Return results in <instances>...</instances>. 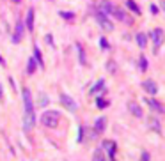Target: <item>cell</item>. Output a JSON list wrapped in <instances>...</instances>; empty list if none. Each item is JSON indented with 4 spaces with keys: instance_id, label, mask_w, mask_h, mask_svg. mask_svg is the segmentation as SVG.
Segmentation results:
<instances>
[{
    "instance_id": "1",
    "label": "cell",
    "mask_w": 165,
    "mask_h": 161,
    "mask_svg": "<svg viewBox=\"0 0 165 161\" xmlns=\"http://www.w3.org/2000/svg\"><path fill=\"white\" fill-rule=\"evenodd\" d=\"M59 120H60V113L55 112V110H48V112L41 115V124L45 127H57Z\"/></svg>"
},
{
    "instance_id": "2",
    "label": "cell",
    "mask_w": 165,
    "mask_h": 161,
    "mask_svg": "<svg viewBox=\"0 0 165 161\" xmlns=\"http://www.w3.org/2000/svg\"><path fill=\"white\" fill-rule=\"evenodd\" d=\"M96 21H98V25L105 30V32H112V30H114V23H112L108 19V16L103 14L101 11H96Z\"/></svg>"
},
{
    "instance_id": "3",
    "label": "cell",
    "mask_w": 165,
    "mask_h": 161,
    "mask_svg": "<svg viewBox=\"0 0 165 161\" xmlns=\"http://www.w3.org/2000/svg\"><path fill=\"white\" fill-rule=\"evenodd\" d=\"M151 39H153V48H154V52H156V50L163 44V39H165L163 28H154L151 32Z\"/></svg>"
},
{
    "instance_id": "4",
    "label": "cell",
    "mask_w": 165,
    "mask_h": 161,
    "mask_svg": "<svg viewBox=\"0 0 165 161\" xmlns=\"http://www.w3.org/2000/svg\"><path fill=\"white\" fill-rule=\"evenodd\" d=\"M60 103H62V106H64L66 110H69V112H76V110H78L76 101H75V99L71 97L69 94H66V92L60 94Z\"/></svg>"
},
{
    "instance_id": "5",
    "label": "cell",
    "mask_w": 165,
    "mask_h": 161,
    "mask_svg": "<svg viewBox=\"0 0 165 161\" xmlns=\"http://www.w3.org/2000/svg\"><path fill=\"white\" fill-rule=\"evenodd\" d=\"M23 105H25V113H34V103H32V94L25 87L23 89Z\"/></svg>"
},
{
    "instance_id": "6",
    "label": "cell",
    "mask_w": 165,
    "mask_h": 161,
    "mask_svg": "<svg viewBox=\"0 0 165 161\" xmlns=\"http://www.w3.org/2000/svg\"><path fill=\"white\" fill-rule=\"evenodd\" d=\"M112 16H114V18H117L119 19V21H124V23H128V25H133V19L126 14V11H124V9H121V7H114V13H112Z\"/></svg>"
},
{
    "instance_id": "7",
    "label": "cell",
    "mask_w": 165,
    "mask_h": 161,
    "mask_svg": "<svg viewBox=\"0 0 165 161\" xmlns=\"http://www.w3.org/2000/svg\"><path fill=\"white\" fill-rule=\"evenodd\" d=\"M23 30H25V23L22 21V19H18V23H16V27H14V32H13V43H14V44L22 41Z\"/></svg>"
},
{
    "instance_id": "8",
    "label": "cell",
    "mask_w": 165,
    "mask_h": 161,
    "mask_svg": "<svg viewBox=\"0 0 165 161\" xmlns=\"http://www.w3.org/2000/svg\"><path fill=\"white\" fill-rule=\"evenodd\" d=\"M114 4L110 2V0H101L99 5H98V11H101L103 14H107V16H112V13H114Z\"/></svg>"
},
{
    "instance_id": "9",
    "label": "cell",
    "mask_w": 165,
    "mask_h": 161,
    "mask_svg": "<svg viewBox=\"0 0 165 161\" xmlns=\"http://www.w3.org/2000/svg\"><path fill=\"white\" fill-rule=\"evenodd\" d=\"M101 147L105 149L107 156H110L112 159H114V156H116V152H117V145H116V142H112V140H105V142L101 144Z\"/></svg>"
},
{
    "instance_id": "10",
    "label": "cell",
    "mask_w": 165,
    "mask_h": 161,
    "mask_svg": "<svg viewBox=\"0 0 165 161\" xmlns=\"http://www.w3.org/2000/svg\"><path fill=\"white\" fill-rule=\"evenodd\" d=\"M142 89L146 90L149 96H156L158 94V87H156V83H154L153 80H144V82H142Z\"/></svg>"
},
{
    "instance_id": "11",
    "label": "cell",
    "mask_w": 165,
    "mask_h": 161,
    "mask_svg": "<svg viewBox=\"0 0 165 161\" xmlns=\"http://www.w3.org/2000/svg\"><path fill=\"white\" fill-rule=\"evenodd\" d=\"M146 103L151 106V110H153V112H156V113H160V115H163V113H165V106H163L162 103H158L156 99H151V97H147V99H146Z\"/></svg>"
},
{
    "instance_id": "12",
    "label": "cell",
    "mask_w": 165,
    "mask_h": 161,
    "mask_svg": "<svg viewBox=\"0 0 165 161\" xmlns=\"http://www.w3.org/2000/svg\"><path fill=\"white\" fill-rule=\"evenodd\" d=\"M34 18H36V14H34V7H30L28 13H27V19L23 21L28 32H34Z\"/></svg>"
},
{
    "instance_id": "13",
    "label": "cell",
    "mask_w": 165,
    "mask_h": 161,
    "mask_svg": "<svg viewBox=\"0 0 165 161\" xmlns=\"http://www.w3.org/2000/svg\"><path fill=\"white\" fill-rule=\"evenodd\" d=\"M128 110H130V113L135 115L137 119H140V117L144 115V113H142V108H140L135 101H130V103H128Z\"/></svg>"
},
{
    "instance_id": "14",
    "label": "cell",
    "mask_w": 165,
    "mask_h": 161,
    "mask_svg": "<svg viewBox=\"0 0 165 161\" xmlns=\"http://www.w3.org/2000/svg\"><path fill=\"white\" fill-rule=\"evenodd\" d=\"M92 161H110V159H108L107 152L103 150V147H99V149L94 150V154H92Z\"/></svg>"
},
{
    "instance_id": "15",
    "label": "cell",
    "mask_w": 165,
    "mask_h": 161,
    "mask_svg": "<svg viewBox=\"0 0 165 161\" xmlns=\"http://www.w3.org/2000/svg\"><path fill=\"white\" fill-rule=\"evenodd\" d=\"M105 127H107V119H105V117H99V119H96L94 131H96L98 135H101L103 131H105Z\"/></svg>"
},
{
    "instance_id": "16",
    "label": "cell",
    "mask_w": 165,
    "mask_h": 161,
    "mask_svg": "<svg viewBox=\"0 0 165 161\" xmlns=\"http://www.w3.org/2000/svg\"><path fill=\"white\" fill-rule=\"evenodd\" d=\"M34 58H36V62H37V67H39V69H43V67H45V60H43L41 50H39L37 46H34Z\"/></svg>"
},
{
    "instance_id": "17",
    "label": "cell",
    "mask_w": 165,
    "mask_h": 161,
    "mask_svg": "<svg viewBox=\"0 0 165 161\" xmlns=\"http://www.w3.org/2000/svg\"><path fill=\"white\" fill-rule=\"evenodd\" d=\"M76 50H78V62H80V66H85L87 60H85V50H84V46H82L80 43H76Z\"/></svg>"
},
{
    "instance_id": "18",
    "label": "cell",
    "mask_w": 165,
    "mask_h": 161,
    "mask_svg": "<svg viewBox=\"0 0 165 161\" xmlns=\"http://www.w3.org/2000/svg\"><path fill=\"white\" fill-rule=\"evenodd\" d=\"M36 69H37V62H36V58H34V57H30V58H28V62H27V73H28V74H32V73H36Z\"/></svg>"
},
{
    "instance_id": "19",
    "label": "cell",
    "mask_w": 165,
    "mask_h": 161,
    "mask_svg": "<svg viewBox=\"0 0 165 161\" xmlns=\"http://www.w3.org/2000/svg\"><path fill=\"white\" fill-rule=\"evenodd\" d=\"M135 41H137V44L140 46V50H144V48H146V44H147V36L146 34H137V39H135Z\"/></svg>"
},
{
    "instance_id": "20",
    "label": "cell",
    "mask_w": 165,
    "mask_h": 161,
    "mask_svg": "<svg viewBox=\"0 0 165 161\" xmlns=\"http://www.w3.org/2000/svg\"><path fill=\"white\" fill-rule=\"evenodd\" d=\"M103 87H105V80H98V83H96L94 87H91L89 94H96V92H99V90H103Z\"/></svg>"
},
{
    "instance_id": "21",
    "label": "cell",
    "mask_w": 165,
    "mask_h": 161,
    "mask_svg": "<svg viewBox=\"0 0 165 161\" xmlns=\"http://www.w3.org/2000/svg\"><path fill=\"white\" fill-rule=\"evenodd\" d=\"M126 5H128V9L130 11H133L135 14H140V9H139V5L133 2V0H126Z\"/></svg>"
},
{
    "instance_id": "22",
    "label": "cell",
    "mask_w": 165,
    "mask_h": 161,
    "mask_svg": "<svg viewBox=\"0 0 165 161\" xmlns=\"http://www.w3.org/2000/svg\"><path fill=\"white\" fill-rule=\"evenodd\" d=\"M139 67H140V71H147V58L144 55H140V58H139Z\"/></svg>"
},
{
    "instance_id": "23",
    "label": "cell",
    "mask_w": 165,
    "mask_h": 161,
    "mask_svg": "<svg viewBox=\"0 0 165 161\" xmlns=\"http://www.w3.org/2000/svg\"><path fill=\"white\" fill-rule=\"evenodd\" d=\"M96 106H98L99 110H103V108H107V106H108V101H105L103 97H98V99H96Z\"/></svg>"
},
{
    "instance_id": "24",
    "label": "cell",
    "mask_w": 165,
    "mask_h": 161,
    "mask_svg": "<svg viewBox=\"0 0 165 161\" xmlns=\"http://www.w3.org/2000/svg\"><path fill=\"white\" fill-rule=\"evenodd\" d=\"M59 16L64 18V19H69V21H71V19H75V14L73 13H66V11H59Z\"/></svg>"
},
{
    "instance_id": "25",
    "label": "cell",
    "mask_w": 165,
    "mask_h": 161,
    "mask_svg": "<svg viewBox=\"0 0 165 161\" xmlns=\"http://www.w3.org/2000/svg\"><path fill=\"white\" fill-rule=\"evenodd\" d=\"M107 71L108 73H116V62L114 60H108L107 62Z\"/></svg>"
},
{
    "instance_id": "26",
    "label": "cell",
    "mask_w": 165,
    "mask_h": 161,
    "mask_svg": "<svg viewBox=\"0 0 165 161\" xmlns=\"http://www.w3.org/2000/svg\"><path fill=\"white\" fill-rule=\"evenodd\" d=\"M99 46H101L103 50H108V41H107L105 37H101V39H99Z\"/></svg>"
},
{
    "instance_id": "27",
    "label": "cell",
    "mask_w": 165,
    "mask_h": 161,
    "mask_svg": "<svg viewBox=\"0 0 165 161\" xmlns=\"http://www.w3.org/2000/svg\"><path fill=\"white\" fill-rule=\"evenodd\" d=\"M45 41H46V44H50V46H53V37H51L50 34H48V36H45Z\"/></svg>"
},
{
    "instance_id": "28",
    "label": "cell",
    "mask_w": 165,
    "mask_h": 161,
    "mask_svg": "<svg viewBox=\"0 0 165 161\" xmlns=\"http://www.w3.org/2000/svg\"><path fill=\"white\" fill-rule=\"evenodd\" d=\"M151 122H153V127L156 129V131H160V122H158V120L154 119V120H151Z\"/></svg>"
},
{
    "instance_id": "29",
    "label": "cell",
    "mask_w": 165,
    "mask_h": 161,
    "mask_svg": "<svg viewBox=\"0 0 165 161\" xmlns=\"http://www.w3.org/2000/svg\"><path fill=\"white\" fill-rule=\"evenodd\" d=\"M142 161H149V154L146 152V150L142 152Z\"/></svg>"
},
{
    "instance_id": "30",
    "label": "cell",
    "mask_w": 165,
    "mask_h": 161,
    "mask_svg": "<svg viewBox=\"0 0 165 161\" xmlns=\"http://www.w3.org/2000/svg\"><path fill=\"white\" fill-rule=\"evenodd\" d=\"M151 13H153V14H156V13H158V7H156V5H154V4L151 5Z\"/></svg>"
},
{
    "instance_id": "31",
    "label": "cell",
    "mask_w": 165,
    "mask_h": 161,
    "mask_svg": "<svg viewBox=\"0 0 165 161\" xmlns=\"http://www.w3.org/2000/svg\"><path fill=\"white\" fill-rule=\"evenodd\" d=\"M2 97H4V92H2V87H0V101H2Z\"/></svg>"
},
{
    "instance_id": "32",
    "label": "cell",
    "mask_w": 165,
    "mask_h": 161,
    "mask_svg": "<svg viewBox=\"0 0 165 161\" xmlns=\"http://www.w3.org/2000/svg\"><path fill=\"white\" fill-rule=\"evenodd\" d=\"M162 7H163V11H165V0H163V2H162Z\"/></svg>"
},
{
    "instance_id": "33",
    "label": "cell",
    "mask_w": 165,
    "mask_h": 161,
    "mask_svg": "<svg viewBox=\"0 0 165 161\" xmlns=\"http://www.w3.org/2000/svg\"><path fill=\"white\" fill-rule=\"evenodd\" d=\"M0 64H5V62H4V58H2V57H0Z\"/></svg>"
},
{
    "instance_id": "34",
    "label": "cell",
    "mask_w": 165,
    "mask_h": 161,
    "mask_svg": "<svg viewBox=\"0 0 165 161\" xmlns=\"http://www.w3.org/2000/svg\"><path fill=\"white\" fill-rule=\"evenodd\" d=\"M13 2H20V0H13Z\"/></svg>"
}]
</instances>
